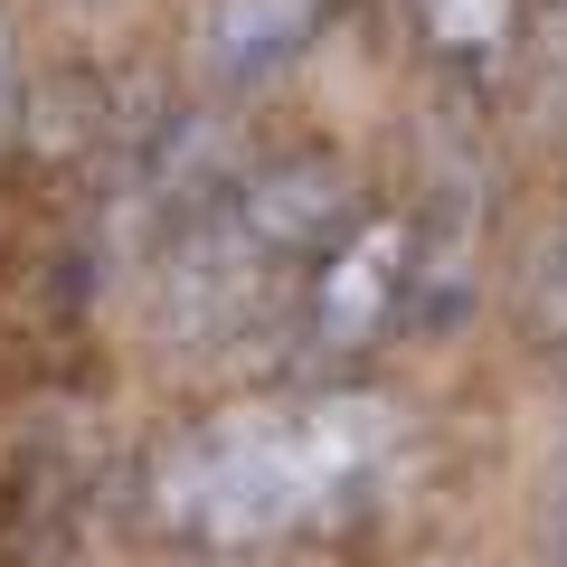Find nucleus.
I'll return each instance as SVG.
<instances>
[{
	"instance_id": "nucleus-4",
	"label": "nucleus",
	"mask_w": 567,
	"mask_h": 567,
	"mask_svg": "<svg viewBox=\"0 0 567 567\" xmlns=\"http://www.w3.org/2000/svg\"><path fill=\"white\" fill-rule=\"evenodd\" d=\"M322 0H208L199 10V76L218 95H256L312 48Z\"/></svg>"
},
{
	"instance_id": "nucleus-5",
	"label": "nucleus",
	"mask_w": 567,
	"mask_h": 567,
	"mask_svg": "<svg viewBox=\"0 0 567 567\" xmlns=\"http://www.w3.org/2000/svg\"><path fill=\"white\" fill-rule=\"evenodd\" d=\"M406 29L445 76H502L520 48V0H406Z\"/></svg>"
},
{
	"instance_id": "nucleus-2",
	"label": "nucleus",
	"mask_w": 567,
	"mask_h": 567,
	"mask_svg": "<svg viewBox=\"0 0 567 567\" xmlns=\"http://www.w3.org/2000/svg\"><path fill=\"white\" fill-rule=\"evenodd\" d=\"M406 293H416V227L360 208V218L303 265V284H293L303 350L312 360H360V350H379L388 331L406 322Z\"/></svg>"
},
{
	"instance_id": "nucleus-9",
	"label": "nucleus",
	"mask_w": 567,
	"mask_h": 567,
	"mask_svg": "<svg viewBox=\"0 0 567 567\" xmlns=\"http://www.w3.org/2000/svg\"><path fill=\"white\" fill-rule=\"evenodd\" d=\"M558 567H567V548H558Z\"/></svg>"
},
{
	"instance_id": "nucleus-1",
	"label": "nucleus",
	"mask_w": 567,
	"mask_h": 567,
	"mask_svg": "<svg viewBox=\"0 0 567 567\" xmlns=\"http://www.w3.org/2000/svg\"><path fill=\"white\" fill-rule=\"evenodd\" d=\"M406 425L388 398L312 388V398H256L199 416L152 464V520L199 548H265L293 529L350 520L398 473Z\"/></svg>"
},
{
	"instance_id": "nucleus-3",
	"label": "nucleus",
	"mask_w": 567,
	"mask_h": 567,
	"mask_svg": "<svg viewBox=\"0 0 567 567\" xmlns=\"http://www.w3.org/2000/svg\"><path fill=\"white\" fill-rule=\"evenodd\" d=\"M218 218L237 227L275 275H303V265L360 218V189H350V162H331V152H275V162L237 171V181L218 189Z\"/></svg>"
},
{
	"instance_id": "nucleus-6",
	"label": "nucleus",
	"mask_w": 567,
	"mask_h": 567,
	"mask_svg": "<svg viewBox=\"0 0 567 567\" xmlns=\"http://www.w3.org/2000/svg\"><path fill=\"white\" fill-rule=\"evenodd\" d=\"M529 322H539L548 350H567V218H558V237H548L539 275H529Z\"/></svg>"
},
{
	"instance_id": "nucleus-7",
	"label": "nucleus",
	"mask_w": 567,
	"mask_h": 567,
	"mask_svg": "<svg viewBox=\"0 0 567 567\" xmlns=\"http://www.w3.org/2000/svg\"><path fill=\"white\" fill-rule=\"evenodd\" d=\"M20 123V39H10V20H0V133Z\"/></svg>"
},
{
	"instance_id": "nucleus-8",
	"label": "nucleus",
	"mask_w": 567,
	"mask_h": 567,
	"mask_svg": "<svg viewBox=\"0 0 567 567\" xmlns=\"http://www.w3.org/2000/svg\"><path fill=\"white\" fill-rule=\"evenodd\" d=\"M548 10H567V0H548Z\"/></svg>"
}]
</instances>
